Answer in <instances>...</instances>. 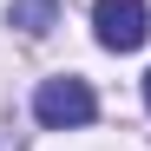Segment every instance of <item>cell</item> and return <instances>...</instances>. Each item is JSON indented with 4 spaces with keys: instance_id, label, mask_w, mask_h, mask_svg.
Instances as JSON below:
<instances>
[{
    "instance_id": "1",
    "label": "cell",
    "mask_w": 151,
    "mask_h": 151,
    "mask_svg": "<svg viewBox=\"0 0 151 151\" xmlns=\"http://www.w3.org/2000/svg\"><path fill=\"white\" fill-rule=\"evenodd\" d=\"M92 112H99V99H92V86H86V79H72V72H59V79H40V92H33V118L46 125V132L92 125Z\"/></svg>"
},
{
    "instance_id": "2",
    "label": "cell",
    "mask_w": 151,
    "mask_h": 151,
    "mask_svg": "<svg viewBox=\"0 0 151 151\" xmlns=\"http://www.w3.org/2000/svg\"><path fill=\"white\" fill-rule=\"evenodd\" d=\"M92 27H99V46L138 53L145 33H151V13H145V0H99V7H92Z\"/></svg>"
},
{
    "instance_id": "3",
    "label": "cell",
    "mask_w": 151,
    "mask_h": 151,
    "mask_svg": "<svg viewBox=\"0 0 151 151\" xmlns=\"http://www.w3.org/2000/svg\"><path fill=\"white\" fill-rule=\"evenodd\" d=\"M53 13H59V0H13V7H7V20H13L20 33H46Z\"/></svg>"
},
{
    "instance_id": "4",
    "label": "cell",
    "mask_w": 151,
    "mask_h": 151,
    "mask_svg": "<svg viewBox=\"0 0 151 151\" xmlns=\"http://www.w3.org/2000/svg\"><path fill=\"white\" fill-rule=\"evenodd\" d=\"M145 105H151V72H145Z\"/></svg>"
}]
</instances>
